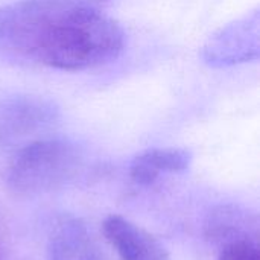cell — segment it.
<instances>
[{"mask_svg":"<svg viewBox=\"0 0 260 260\" xmlns=\"http://www.w3.org/2000/svg\"><path fill=\"white\" fill-rule=\"evenodd\" d=\"M259 14L244 17L224 27L204 47V59L210 66H229L257 58Z\"/></svg>","mask_w":260,"mask_h":260,"instance_id":"3","label":"cell"},{"mask_svg":"<svg viewBox=\"0 0 260 260\" xmlns=\"http://www.w3.org/2000/svg\"><path fill=\"white\" fill-rule=\"evenodd\" d=\"M192 154L180 148H154L139 154L131 166L129 177L136 184L149 186L163 174H178L190 166Z\"/></svg>","mask_w":260,"mask_h":260,"instance_id":"7","label":"cell"},{"mask_svg":"<svg viewBox=\"0 0 260 260\" xmlns=\"http://www.w3.org/2000/svg\"><path fill=\"white\" fill-rule=\"evenodd\" d=\"M218 260H259L257 244L247 238L235 239L222 248Z\"/></svg>","mask_w":260,"mask_h":260,"instance_id":"8","label":"cell"},{"mask_svg":"<svg viewBox=\"0 0 260 260\" xmlns=\"http://www.w3.org/2000/svg\"><path fill=\"white\" fill-rule=\"evenodd\" d=\"M56 110L52 102L32 96H17L0 102V133L17 136L52 123Z\"/></svg>","mask_w":260,"mask_h":260,"instance_id":"6","label":"cell"},{"mask_svg":"<svg viewBox=\"0 0 260 260\" xmlns=\"http://www.w3.org/2000/svg\"><path fill=\"white\" fill-rule=\"evenodd\" d=\"M82 154L64 139H43L20 149L8 171V183L18 193H41L73 178Z\"/></svg>","mask_w":260,"mask_h":260,"instance_id":"2","label":"cell"},{"mask_svg":"<svg viewBox=\"0 0 260 260\" xmlns=\"http://www.w3.org/2000/svg\"><path fill=\"white\" fill-rule=\"evenodd\" d=\"M47 260H107L87 227L76 218H62L52 230Z\"/></svg>","mask_w":260,"mask_h":260,"instance_id":"5","label":"cell"},{"mask_svg":"<svg viewBox=\"0 0 260 260\" xmlns=\"http://www.w3.org/2000/svg\"><path fill=\"white\" fill-rule=\"evenodd\" d=\"M108 0H14L0 6V61L79 72L105 66L125 47Z\"/></svg>","mask_w":260,"mask_h":260,"instance_id":"1","label":"cell"},{"mask_svg":"<svg viewBox=\"0 0 260 260\" xmlns=\"http://www.w3.org/2000/svg\"><path fill=\"white\" fill-rule=\"evenodd\" d=\"M102 230L120 260H169L168 250L157 238L120 215H110Z\"/></svg>","mask_w":260,"mask_h":260,"instance_id":"4","label":"cell"}]
</instances>
